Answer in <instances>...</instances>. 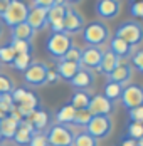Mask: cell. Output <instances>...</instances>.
<instances>
[{
	"label": "cell",
	"instance_id": "6da1fadb",
	"mask_svg": "<svg viewBox=\"0 0 143 146\" xmlns=\"http://www.w3.org/2000/svg\"><path fill=\"white\" fill-rule=\"evenodd\" d=\"M114 37L125 40L126 44H130L135 49L136 45H140L143 42V25L138 20H126L116 27Z\"/></svg>",
	"mask_w": 143,
	"mask_h": 146
},
{
	"label": "cell",
	"instance_id": "7a4b0ae2",
	"mask_svg": "<svg viewBox=\"0 0 143 146\" xmlns=\"http://www.w3.org/2000/svg\"><path fill=\"white\" fill-rule=\"evenodd\" d=\"M29 7L24 0H10L7 10L0 15V22L3 25H9L10 29L14 25H19L22 22L27 20V15H29Z\"/></svg>",
	"mask_w": 143,
	"mask_h": 146
},
{
	"label": "cell",
	"instance_id": "3957f363",
	"mask_svg": "<svg viewBox=\"0 0 143 146\" xmlns=\"http://www.w3.org/2000/svg\"><path fill=\"white\" fill-rule=\"evenodd\" d=\"M71 35H67L64 32H51V35L47 37V42H45V50L49 52V56L52 59L61 60L66 56V52L71 49Z\"/></svg>",
	"mask_w": 143,
	"mask_h": 146
},
{
	"label": "cell",
	"instance_id": "277c9868",
	"mask_svg": "<svg viewBox=\"0 0 143 146\" xmlns=\"http://www.w3.org/2000/svg\"><path fill=\"white\" fill-rule=\"evenodd\" d=\"M108 39H110V29L100 20L89 22L83 29V40L88 45L101 47L104 42H108Z\"/></svg>",
	"mask_w": 143,
	"mask_h": 146
},
{
	"label": "cell",
	"instance_id": "5b68a950",
	"mask_svg": "<svg viewBox=\"0 0 143 146\" xmlns=\"http://www.w3.org/2000/svg\"><path fill=\"white\" fill-rule=\"evenodd\" d=\"M45 139L49 146H72L74 139V131L66 124H59L54 123L47 128L45 133Z\"/></svg>",
	"mask_w": 143,
	"mask_h": 146
},
{
	"label": "cell",
	"instance_id": "8992f818",
	"mask_svg": "<svg viewBox=\"0 0 143 146\" xmlns=\"http://www.w3.org/2000/svg\"><path fill=\"white\" fill-rule=\"evenodd\" d=\"M84 131L96 139H104L113 131V119L110 116H91Z\"/></svg>",
	"mask_w": 143,
	"mask_h": 146
},
{
	"label": "cell",
	"instance_id": "52a82bcc",
	"mask_svg": "<svg viewBox=\"0 0 143 146\" xmlns=\"http://www.w3.org/2000/svg\"><path fill=\"white\" fill-rule=\"evenodd\" d=\"M49 67L44 62H32L27 69L24 71V82L30 88H41L45 84Z\"/></svg>",
	"mask_w": 143,
	"mask_h": 146
},
{
	"label": "cell",
	"instance_id": "ba28073f",
	"mask_svg": "<svg viewBox=\"0 0 143 146\" xmlns=\"http://www.w3.org/2000/svg\"><path fill=\"white\" fill-rule=\"evenodd\" d=\"M120 99H121V104L126 109H133V108L143 106V86H140V84H128L126 88H123V92H121Z\"/></svg>",
	"mask_w": 143,
	"mask_h": 146
},
{
	"label": "cell",
	"instance_id": "9c48e42d",
	"mask_svg": "<svg viewBox=\"0 0 143 146\" xmlns=\"http://www.w3.org/2000/svg\"><path fill=\"white\" fill-rule=\"evenodd\" d=\"M114 111V102H111L103 94L91 96V101L88 104V113L91 116H110Z\"/></svg>",
	"mask_w": 143,
	"mask_h": 146
},
{
	"label": "cell",
	"instance_id": "30bf717a",
	"mask_svg": "<svg viewBox=\"0 0 143 146\" xmlns=\"http://www.w3.org/2000/svg\"><path fill=\"white\" fill-rule=\"evenodd\" d=\"M62 25H64V34H67V35L79 34L81 30L84 29V17L79 14L76 9L67 7L66 17L62 20Z\"/></svg>",
	"mask_w": 143,
	"mask_h": 146
},
{
	"label": "cell",
	"instance_id": "8fae6325",
	"mask_svg": "<svg viewBox=\"0 0 143 146\" xmlns=\"http://www.w3.org/2000/svg\"><path fill=\"white\" fill-rule=\"evenodd\" d=\"M103 49L101 47H94V45H88L84 49H81V67L84 69H98L100 62L103 59Z\"/></svg>",
	"mask_w": 143,
	"mask_h": 146
},
{
	"label": "cell",
	"instance_id": "7c38bea8",
	"mask_svg": "<svg viewBox=\"0 0 143 146\" xmlns=\"http://www.w3.org/2000/svg\"><path fill=\"white\" fill-rule=\"evenodd\" d=\"M120 10H121L120 0H98L96 2V14L100 15L101 19L113 20V19L118 17Z\"/></svg>",
	"mask_w": 143,
	"mask_h": 146
},
{
	"label": "cell",
	"instance_id": "4fadbf2b",
	"mask_svg": "<svg viewBox=\"0 0 143 146\" xmlns=\"http://www.w3.org/2000/svg\"><path fill=\"white\" fill-rule=\"evenodd\" d=\"M39 98H37V94L35 92H32V91H27V94H25V98L22 99V101L19 102L17 106H15V109L19 111V114L22 116V119H25L29 117L35 109H39Z\"/></svg>",
	"mask_w": 143,
	"mask_h": 146
},
{
	"label": "cell",
	"instance_id": "5bb4252c",
	"mask_svg": "<svg viewBox=\"0 0 143 146\" xmlns=\"http://www.w3.org/2000/svg\"><path fill=\"white\" fill-rule=\"evenodd\" d=\"M93 82H94L93 72H91L89 69H84V67H81L78 72L74 74V77L69 81V84H71L76 91H88V89H91Z\"/></svg>",
	"mask_w": 143,
	"mask_h": 146
},
{
	"label": "cell",
	"instance_id": "9a60e30c",
	"mask_svg": "<svg viewBox=\"0 0 143 146\" xmlns=\"http://www.w3.org/2000/svg\"><path fill=\"white\" fill-rule=\"evenodd\" d=\"M25 22L34 29V32L45 29V25H47V10L41 9V7H30Z\"/></svg>",
	"mask_w": 143,
	"mask_h": 146
},
{
	"label": "cell",
	"instance_id": "2e32d148",
	"mask_svg": "<svg viewBox=\"0 0 143 146\" xmlns=\"http://www.w3.org/2000/svg\"><path fill=\"white\" fill-rule=\"evenodd\" d=\"M34 133L35 131H34L32 124L29 123V119H22V121L19 123V129H17V133L14 134L12 141H14L17 146H29Z\"/></svg>",
	"mask_w": 143,
	"mask_h": 146
},
{
	"label": "cell",
	"instance_id": "e0dca14e",
	"mask_svg": "<svg viewBox=\"0 0 143 146\" xmlns=\"http://www.w3.org/2000/svg\"><path fill=\"white\" fill-rule=\"evenodd\" d=\"M131 76H133L131 64H128V62H120L116 66V69L108 76V81H113V82H118V84L125 86L126 82L131 81Z\"/></svg>",
	"mask_w": 143,
	"mask_h": 146
},
{
	"label": "cell",
	"instance_id": "ac0fdd59",
	"mask_svg": "<svg viewBox=\"0 0 143 146\" xmlns=\"http://www.w3.org/2000/svg\"><path fill=\"white\" fill-rule=\"evenodd\" d=\"M29 123L32 124V128H34V131L35 133H42L44 129H47V126H49V121H51V116H49V113L47 111H44V109H35L32 114L29 117Z\"/></svg>",
	"mask_w": 143,
	"mask_h": 146
},
{
	"label": "cell",
	"instance_id": "d6986e66",
	"mask_svg": "<svg viewBox=\"0 0 143 146\" xmlns=\"http://www.w3.org/2000/svg\"><path fill=\"white\" fill-rule=\"evenodd\" d=\"M110 50L113 52L116 57H120V60L131 57V54H133V47L130 44H126L125 40L118 39V37H113L110 40Z\"/></svg>",
	"mask_w": 143,
	"mask_h": 146
},
{
	"label": "cell",
	"instance_id": "ffe728a7",
	"mask_svg": "<svg viewBox=\"0 0 143 146\" xmlns=\"http://www.w3.org/2000/svg\"><path fill=\"white\" fill-rule=\"evenodd\" d=\"M81 69V64H76V62H69V60H59L56 66V72L59 74V77L61 79H64V81H71L72 77H74V74L78 72Z\"/></svg>",
	"mask_w": 143,
	"mask_h": 146
},
{
	"label": "cell",
	"instance_id": "44dd1931",
	"mask_svg": "<svg viewBox=\"0 0 143 146\" xmlns=\"http://www.w3.org/2000/svg\"><path fill=\"white\" fill-rule=\"evenodd\" d=\"M120 62H121L120 57H116L111 50H106V52H103V59H101V62H100L98 71H100L101 74H104V76H110V74L116 69V66H118Z\"/></svg>",
	"mask_w": 143,
	"mask_h": 146
},
{
	"label": "cell",
	"instance_id": "7402d4cb",
	"mask_svg": "<svg viewBox=\"0 0 143 146\" xmlns=\"http://www.w3.org/2000/svg\"><path fill=\"white\" fill-rule=\"evenodd\" d=\"M19 123L20 121H17L15 117L7 114L0 121V134H2V138L3 139H12L14 134L17 133V129H19Z\"/></svg>",
	"mask_w": 143,
	"mask_h": 146
},
{
	"label": "cell",
	"instance_id": "603a6c76",
	"mask_svg": "<svg viewBox=\"0 0 143 146\" xmlns=\"http://www.w3.org/2000/svg\"><path fill=\"white\" fill-rule=\"evenodd\" d=\"M35 35L34 29L29 25L27 22H22L19 25L12 27V39H19V40H32V37Z\"/></svg>",
	"mask_w": 143,
	"mask_h": 146
},
{
	"label": "cell",
	"instance_id": "cb8c5ba5",
	"mask_svg": "<svg viewBox=\"0 0 143 146\" xmlns=\"http://www.w3.org/2000/svg\"><path fill=\"white\" fill-rule=\"evenodd\" d=\"M74 116H76V109L72 108L71 104H64L61 109H57L56 123L69 126V124H72V121H74Z\"/></svg>",
	"mask_w": 143,
	"mask_h": 146
},
{
	"label": "cell",
	"instance_id": "d4e9b609",
	"mask_svg": "<svg viewBox=\"0 0 143 146\" xmlns=\"http://www.w3.org/2000/svg\"><path fill=\"white\" fill-rule=\"evenodd\" d=\"M67 12V5L66 3H56L54 7H51L47 10V25L56 24V22H62Z\"/></svg>",
	"mask_w": 143,
	"mask_h": 146
},
{
	"label": "cell",
	"instance_id": "484cf974",
	"mask_svg": "<svg viewBox=\"0 0 143 146\" xmlns=\"http://www.w3.org/2000/svg\"><path fill=\"white\" fill-rule=\"evenodd\" d=\"M89 101H91V94H89L88 91H76V92L72 94L69 104H71L76 111H81V109H88Z\"/></svg>",
	"mask_w": 143,
	"mask_h": 146
},
{
	"label": "cell",
	"instance_id": "4316f807",
	"mask_svg": "<svg viewBox=\"0 0 143 146\" xmlns=\"http://www.w3.org/2000/svg\"><path fill=\"white\" fill-rule=\"evenodd\" d=\"M121 92H123V86H121V84L113 82V81H108V82L104 84V92H103V96L108 98L111 102H114L121 98Z\"/></svg>",
	"mask_w": 143,
	"mask_h": 146
},
{
	"label": "cell",
	"instance_id": "83f0119b",
	"mask_svg": "<svg viewBox=\"0 0 143 146\" xmlns=\"http://www.w3.org/2000/svg\"><path fill=\"white\" fill-rule=\"evenodd\" d=\"M72 146H98V139L93 138L91 134H88L86 131H81L78 134H74Z\"/></svg>",
	"mask_w": 143,
	"mask_h": 146
},
{
	"label": "cell",
	"instance_id": "f1b7e54d",
	"mask_svg": "<svg viewBox=\"0 0 143 146\" xmlns=\"http://www.w3.org/2000/svg\"><path fill=\"white\" fill-rule=\"evenodd\" d=\"M15 50L12 49L10 44H5V45H0V64H5V66H12L15 59Z\"/></svg>",
	"mask_w": 143,
	"mask_h": 146
},
{
	"label": "cell",
	"instance_id": "f546056e",
	"mask_svg": "<svg viewBox=\"0 0 143 146\" xmlns=\"http://www.w3.org/2000/svg\"><path fill=\"white\" fill-rule=\"evenodd\" d=\"M30 64H32L30 54H17L14 62H12V67H14L15 71H19V72H24Z\"/></svg>",
	"mask_w": 143,
	"mask_h": 146
},
{
	"label": "cell",
	"instance_id": "4dcf8cb0",
	"mask_svg": "<svg viewBox=\"0 0 143 146\" xmlns=\"http://www.w3.org/2000/svg\"><path fill=\"white\" fill-rule=\"evenodd\" d=\"M10 45L15 50V54H30L32 52V44L29 40H19V39H12Z\"/></svg>",
	"mask_w": 143,
	"mask_h": 146
},
{
	"label": "cell",
	"instance_id": "1f68e13d",
	"mask_svg": "<svg viewBox=\"0 0 143 146\" xmlns=\"http://www.w3.org/2000/svg\"><path fill=\"white\" fill-rule=\"evenodd\" d=\"M14 89H15L14 79L10 76H7V74L0 72V96L2 94H10Z\"/></svg>",
	"mask_w": 143,
	"mask_h": 146
},
{
	"label": "cell",
	"instance_id": "d6a6232c",
	"mask_svg": "<svg viewBox=\"0 0 143 146\" xmlns=\"http://www.w3.org/2000/svg\"><path fill=\"white\" fill-rule=\"evenodd\" d=\"M126 138L130 139H140L143 138V124H138V123H130L128 128H126Z\"/></svg>",
	"mask_w": 143,
	"mask_h": 146
},
{
	"label": "cell",
	"instance_id": "836d02e7",
	"mask_svg": "<svg viewBox=\"0 0 143 146\" xmlns=\"http://www.w3.org/2000/svg\"><path fill=\"white\" fill-rule=\"evenodd\" d=\"M89 119H91V114L88 113V109H81V111H76V116H74L72 124H74V126L86 128V124L89 123Z\"/></svg>",
	"mask_w": 143,
	"mask_h": 146
},
{
	"label": "cell",
	"instance_id": "e575fe53",
	"mask_svg": "<svg viewBox=\"0 0 143 146\" xmlns=\"http://www.w3.org/2000/svg\"><path fill=\"white\" fill-rule=\"evenodd\" d=\"M62 60H69V62H76V64H79L81 62V49L78 47V45H71V49L66 52V56L62 57Z\"/></svg>",
	"mask_w": 143,
	"mask_h": 146
},
{
	"label": "cell",
	"instance_id": "d590c367",
	"mask_svg": "<svg viewBox=\"0 0 143 146\" xmlns=\"http://www.w3.org/2000/svg\"><path fill=\"white\" fill-rule=\"evenodd\" d=\"M14 108H15V104L12 101V96L10 94H2L0 96V111H3L5 114H9Z\"/></svg>",
	"mask_w": 143,
	"mask_h": 146
},
{
	"label": "cell",
	"instance_id": "8d00e7d4",
	"mask_svg": "<svg viewBox=\"0 0 143 146\" xmlns=\"http://www.w3.org/2000/svg\"><path fill=\"white\" fill-rule=\"evenodd\" d=\"M130 59H131V67H135L138 72L143 74V49L136 50V52H133Z\"/></svg>",
	"mask_w": 143,
	"mask_h": 146
},
{
	"label": "cell",
	"instance_id": "74e56055",
	"mask_svg": "<svg viewBox=\"0 0 143 146\" xmlns=\"http://www.w3.org/2000/svg\"><path fill=\"white\" fill-rule=\"evenodd\" d=\"M128 117H130V123H138V124H143V106H138V108L128 109Z\"/></svg>",
	"mask_w": 143,
	"mask_h": 146
},
{
	"label": "cell",
	"instance_id": "f35d334b",
	"mask_svg": "<svg viewBox=\"0 0 143 146\" xmlns=\"http://www.w3.org/2000/svg\"><path fill=\"white\" fill-rule=\"evenodd\" d=\"M29 146H49L47 145V139H45V134L44 133H34Z\"/></svg>",
	"mask_w": 143,
	"mask_h": 146
},
{
	"label": "cell",
	"instance_id": "ab89813d",
	"mask_svg": "<svg viewBox=\"0 0 143 146\" xmlns=\"http://www.w3.org/2000/svg\"><path fill=\"white\" fill-rule=\"evenodd\" d=\"M32 2H34V7H41V9H45V10H49L56 3H64L62 0H32Z\"/></svg>",
	"mask_w": 143,
	"mask_h": 146
},
{
	"label": "cell",
	"instance_id": "60d3db41",
	"mask_svg": "<svg viewBox=\"0 0 143 146\" xmlns=\"http://www.w3.org/2000/svg\"><path fill=\"white\" fill-rule=\"evenodd\" d=\"M130 12H131L133 17H140V19H143V0L142 2H140V0L133 2L131 7H130Z\"/></svg>",
	"mask_w": 143,
	"mask_h": 146
},
{
	"label": "cell",
	"instance_id": "b9f144b4",
	"mask_svg": "<svg viewBox=\"0 0 143 146\" xmlns=\"http://www.w3.org/2000/svg\"><path fill=\"white\" fill-rule=\"evenodd\" d=\"M59 79H61L59 74H57L54 69H49V72H47V79H45V84H56Z\"/></svg>",
	"mask_w": 143,
	"mask_h": 146
},
{
	"label": "cell",
	"instance_id": "7bdbcfd3",
	"mask_svg": "<svg viewBox=\"0 0 143 146\" xmlns=\"http://www.w3.org/2000/svg\"><path fill=\"white\" fill-rule=\"evenodd\" d=\"M9 3H10V0H0V15H2L3 12H5V10H7Z\"/></svg>",
	"mask_w": 143,
	"mask_h": 146
},
{
	"label": "cell",
	"instance_id": "ee69618b",
	"mask_svg": "<svg viewBox=\"0 0 143 146\" xmlns=\"http://www.w3.org/2000/svg\"><path fill=\"white\" fill-rule=\"evenodd\" d=\"M62 2H64V3H66V5H67V3H78V2H79V0H62Z\"/></svg>",
	"mask_w": 143,
	"mask_h": 146
},
{
	"label": "cell",
	"instance_id": "f6af8a7d",
	"mask_svg": "<svg viewBox=\"0 0 143 146\" xmlns=\"http://www.w3.org/2000/svg\"><path fill=\"white\" fill-rule=\"evenodd\" d=\"M136 146H143V138H140V139H136Z\"/></svg>",
	"mask_w": 143,
	"mask_h": 146
},
{
	"label": "cell",
	"instance_id": "bcb514c9",
	"mask_svg": "<svg viewBox=\"0 0 143 146\" xmlns=\"http://www.w3.org/2000/svg\"><path fill=\"white\" fill-rule=\"evenodd\" d=\"M3 35V25H2V22H0V37Z\"/></svg>",
	"mask_w": 143,
	"mask_h": 146
},
{
	"label": "cell",
	"instance_id": "7dc6e473",
	"mask_svg": "<svg viewBox=\"0 0 143 146\" xmlns=\"http://www.w3.org/2000/svg\"><path fill=\"white\" fill-rule=\"evenodd\" d=\"M7 116V114H5V113H3V111H0V121H2V119H3V117Z\"/></svg>",
	"mask_w": 143,
	"mask_h": 146
},
{
	"label": "cell",
	"instance_id": "c3c4849f",
	"mask_svg": "<svg viewBox=\"0 0 143 146\" xmlns=\"http://www.w3.org/2000/svg\"><path fill=\"white\" fill-rule=\"evenodd\" d=\"M2 141H3V138H2V134H0V143H2Z\"/></svg>",
	"mask_w": 143,
	"mask_h": 146
},
{
	"label": "cell",
	"instance_id": "681fc988",
	"mask_svg": "<svg viewBox=\"0 0 143 146\" xmlns=\"http://www.w3.org/2000/svg\"><path fill=\"white\" fill-rule=\"evenodd\" d=\"M131 2H136V0H131Z\"/></svg>",
	"mask_w": 143,
	"mask_h": 146
},
{
	"label": "cell",
	"instance_id": "f907efd6",
	"mask_svg": "<svg viewBox=\"0 0 143 146\" xmlns=\"http://www.w3.org/2000/svg\"><path fill=\"white\" fill-rule=\"evenodd\" d=\"M3 146H9V145H3Z\"/></svg>",
	"mask_w": 143,
	"mask_h": 146
}]
</instances>
